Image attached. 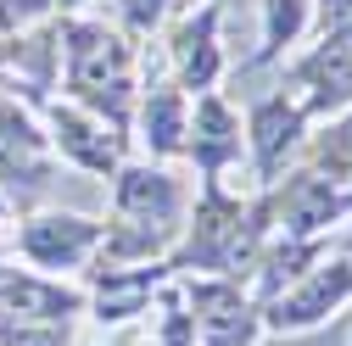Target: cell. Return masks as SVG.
<instances>
[{"instance_id":"4","label":"cell","mask_w":352,"mask_h":346,"mask_svg":"<svg viewBox=\"0 0 352 346\" xmlns=\"http://www.w3.org/2000/svg\"><path fill=\"white\" fill-rule=\"evenodd\" d=\"M118 212H123V224H151L157 235L173 229V218H179V185L168 179V173H123L118 179Z\"/></svg>"},{"instance_id":"5","label":"cell","mask_w":352,"mask_h":346,"mask_svg":"<svg viewBox=\"0 0 352 346\" xmlns=\"http://www.w3.org/2000/svg\"><path fill=\"white\" fill-rule=\"evenodd\" d=\"M246 235H252V229H241V207L224 201V196H207V207L196 212L190 257L207 263V268H224V263H235V257L246 251Z\"/></svg>"},{"instance_id":"1","label":"cell","mask_w":352,"mask_h":346,"mask_svg":"<svg viewBox=\"0 0 352 346\" xmlns=\"http://www.w3.org/2000/svg\"><path fill=\"white\" fill-rule=\"evenodd\" d=\"M67 78L84 101L107 106L112 117H123V90H129V45L118 34H107L101 23H73L67 34Z\"/></svg>"},{"instance_id":"18","label":"cell","mask_w":352,"mask_h":346,"mask_svg":"<svg viewBox=\"0 0 352 346\" xmlns=\"http://www.w3.org/2000/svg\"><path fill=\"white\" fill-rule=\"evenodd\" d=\"M162 6H168V0H123V17L135 23V28H151L162 17Z\"/></svg>"},{"instance_id":"13","label":"cell","mask_w":352,"mask_h":346,"mask_svg":"<svg viewBox=\"0 0 352 346\" xmlns=\"http://www.w3.org/2000/svg\"><path fill=\"white\" fill-rule=\"evenodd\" d=\"M196 157L207 162V173H218V168H224L235 151H241V135H235V117L224 112V106H218V101H201L196 106Z\"/></svg>"},{"instance_id":"3","label":"cell","mask_w":352,"mask_h":346,"mask_svg":"<svg viewBox=\"0 0 352 346\" xmlns=\"http://www.w3.org/2000/svg\"><path fill=\"white\" fill-rule=\"evenodd\" d=\"M302 90H307V106L314 112H341L352 106V23L346 28H330L324 45L296 67Z\"/></svg>"},{"instance_id":"2","label":"cell","mask_w":352,"mask_h":346,"mask_svg":"<svg viewBox=\"0 0 352 346\" xmlns=\"http://www.w3.org/2000/svg\"><path fill=\"white\" fill-rule=\"evenodd\" d=\"M346 296H352V263H324V268L307 274L302 285H291V290L274 296L269 324H274V330H307V324L330 319Z\"/></svg>"},{"instance_id":"16","label":"cell","mask_w":352,"mask_h":346,"mask_svg":"<svg viewBox=\"0 0 352 346\" xmlns=\"http://www.w3.org/2000/svg\"><path fill=\"white\" fill-rule=\"evenodd\" d=\"M307 23V0H269V28H263V39H269V56L280 45H291V39L302 34Z\"/></svg>"},{"instance_id":"11","label":"cell","mask_w":352,"mask_h":346,"mask_svg":"<svg viewBox=\"0 0 352 346\" xmlns=\"http://www.w3.org/2000/svg\"><path fill=\"white\" fill-rule=\"evenodd\" d=\"M341 207H346V196H341L330 179L307 173V179H296V185L285 190V229H291V235H307V229L330 224Z\"/></svg>"},{"instance_id":"8","label":"cell","mask_w":352,"mask_h":346,"mask_svg":"<svg viewBox=\"0 0 352 346\" xmlns=\"http://www.w3.org/2000/svg\"><path fill=\"white\" fill-rule=\"evenodd\" d=\"M173 62H179V78L190 90H207L218 78V12H201L173 34Z\"/></svg>"},{"instance_id":"10","label":"cell","mask_w":352,"mask_h":346,"mask_svg":"<svg viewBox=\"0 0 352 346\" xmlns=\"http://www.w3.org/2000/svg\"><path fill=\"white\" fill-rule=\"evenodd\" d=\"M78 308V296L56 290V285H39L28 274H0V313L12 319H67Z\"/></svg>"},{"instance_id":"19","label":"cell","mask_w":352,"mask_h":346,"mask_svg":"<svg viewBox=\"0 0 352 346\" xmlns=\"http://www.w3.org/2000/svg\"><path fill=\"white\" fill-rule=\"evenodd\" d=\"M352 23V0H324V28H346Z\"/></svg>"},{"instance_id":"12","label":"cell","mask_w":352,"mask_h":346,"mask_svg":"<svg viewBox=\"0 0 352 346\" xmlns=\"http://www.w3.org/2000/svg\"><path fill=\"white\" fill-rule=\"evenodd\" d=\"M56 140H62V151L78 157L84 168H112V162H118V146H112L84 112H73V106H56Z\"/></svg>"},{"instance_id":"15","label":"cell","mask_w":352,"mask_h":346,"mask_svg":"<svg viewBox=\"0 0 352 346\" xmlns=\"http://www.w3.org/2000/svg\"><path fill=\"white\" fill-rule=\"evenodd\" d=\"M39 151V135H34V123L12 106V101H0V157H34Z\"/></svg>"},{"instance_id":"17","label":"cell","mask_w":352,"mask_h":346,"mask_svg":"<svg viewBox=\"0 0 352 346\" xmlns=\"http://www.w3.org/2000/svg\"><path fill=\"white\" fill-rule=\"evenodd\" d=\"M0 346H67L62 330H0Z\"/></svg>"},{"instance_id":"14","label":"cell","mask_w":352,"mask_h":346,"mask_svg":"<svg viewBox=\"0 0 352 346\" xmlns=\"http://www.w3.org/2000/svg\"><path fill=\"white\" fill-rule=\"evenodd\" d=\"M190 135V123H185V101L173 95V90H157L146 101V146L151 151H179Z\"/></svg>"},{"instance_id":"20","label":"cell","mask_w":352,"mask_h":346,"mask_svg":"<svg viewBox=\"0 0 352 346\" xmlns=\"http://www.w3.org/2000/svg\"><path fill=\"white\" fill-rule=\"evenodd\" d=\"M314 346H330V341H314Z\"/></svg>"},{"instance_id":"7","label":"cell","mask_w":352,"mask_h":346,"mask_svg":"<svg viewBox=\"0 0 352 346\" xmlns=\"http://www.w3.org/2000/svg\"><path fill=\"white\" fill-rule=\"evenodd\" d=\"M196 324L207 346H246L252 335V313L230 285H196Z\"/></svg>"},{"instance_id":"9","label":"cell","mask_w":352,"mask_h":346,"mask_svg":"<svg viewBox=\"0 0 352 346\" xmlns=\"http://www.w3.org/2000/svg\"><path fill=\"white\" fill-rule=\"evenodd\" d=\"M296 128H302V112L280 95V101H263L252 112V151H257V168L274 173L285 162V151L296 146Z\"/></svg>"},{"instance_id":"6","label":"cell","mask_w":352,"mask_h":346,"mask_svg":"<svg viewBox=\"0 0 352 346\" xmlns=\"http://www.w3.org/2000/svg\"><path fill=\"white\" fill-rule=\"evenodd\" d=\"M90 246H96V224L84 218H34L23 229V251L45 268H73Z\"/></svg>"}]
</instances>
